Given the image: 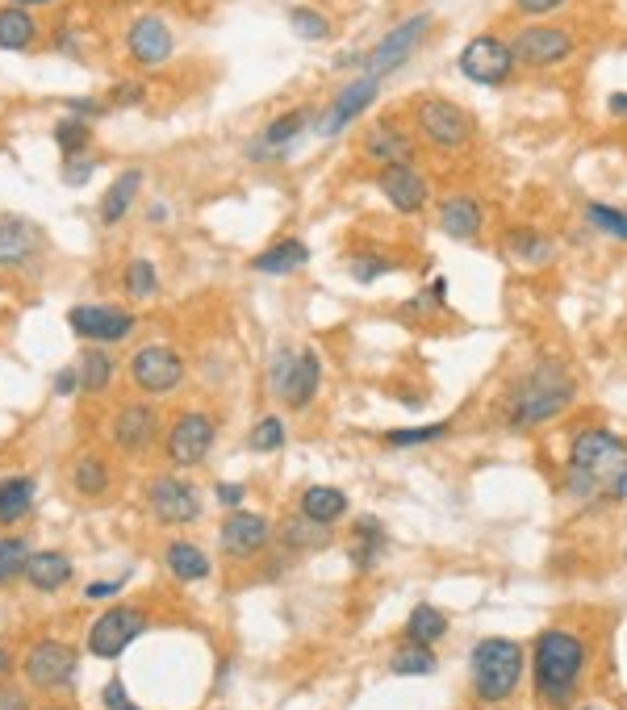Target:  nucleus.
<instances>
[{"label": "nucleus", "mask_w": 627, "mask_h": 710, "mask_svg": "<svg viewBox=\"0 0 627 710\" xmlns=\"http://www.w3.org/2000/svg\"><path fill=\"white\" fill-rule=\"evenodd\" d=\"M565 485L582 502H619L627 493V443L607 426H586L573 435Z\"/></svg>", "instance_id": "nucleus-1"}, {"label": "nucleus", "mask_w": 627, "mask_h": 710, "mask_svg": "<svg viewBox=\"0 0 627 710\" xmlns=\"http://www.w3.org/2000/svg\"><path fill=\"white\" fill-rule=\"evenodd\" d=\"M577 397V385L573 376L561 368V364H536L527 372V381L510 393V406H506V418L515 431H531V426H544L552 418H561Z\"/></svg>", "instance_id": "nucleus-2"}, {"label": "nucleus", "mask_w": 627, "mask_h": 710, "mask_svg": "<svg viewBox=\"0 0 627 710\" xmlns=\"http://www.w3.org/2000/svg\"><path fill=\"white\" fill-rule=\"evenodd\" d=\"M531 669H536V690L548 706H565L582 681L586 669V644L565 627H552L536 639L531 652Z\"/></svg>", "instance_id": "nucleus-3"}, {"label": "nucleus", "mask_w": 627, "mask_h": 710, "mask_svg": "<svg viewBox=\"0 0 627 710\" xmlns=\"http://www.w3.org/2000/svg\"><path fill=\"white\" fill-rule=\"evenodd\" d=\"M469 669H473V690L481 702H506L523 681V648L515 639L490 635L473 648Z\"/></svg>", "instance_id": "nucleus-4"}, {"label": "nucleus", "mask_w": 627, "mask_h": 710, "mask_svg": "<svg viewBox=\"0 0 627 710\" xmlns=\"http://www.w3.org/2000/svg\"><path fill=\"white\" fill-rule=\"evenodd\" d=\"M414 130H418V138H427L435 151H448V155L473 147V138H477L473 113L448 97H418L414 101Z\"/></svg>", "instance_id": "nucleus-5"}, {"label": "nucleus", "mask_w": 627, "mask_h": 710, "mask_svg": "<svg viewBox=\"0 0 627 710\" xmlns=\"http://www.w3.org/2000/svg\"><path fill=\"white\" fill-rule=\"evenodd\" d=\"M427 34H431V13H410V17L398 21V26H393L389 34H381V42L364 55V67H360V71H368V76H377V80L393 76V71H402V67L410 63V55L418 51V46H423Z\"/></svg>", "instance_id": "nucleus-6"}, {"label": "nucleus", "mask_w": 627, "mask_h": 710, "mask_svg": "<svg viewBox=\"0 0 627 710\" xmlns=\"http://www.w3.org/2000/svg\"><path fill=\"white\" fill-rule=\"evenodd\" d=\"M456 71L481 88H498L510 80V71H515V51H510V42L498 34H477L464 42V51L456 55Z\"/></svg>", "instance_id": "nucleus-7"}, {"label": "nucleus", "mask_w": 627, "mask_h": 710, "mask_svg": "<svg viewBox=\"0 0 627 710\" xmlns=\"http://www.w3.org/2000/svg\"><path fill=\"white\" fill-rule=\"evenodd\" d=\"M510 51H515V63L531 71H552L577 55V38L565 26H523L510 38Z\"/></svg>", "instance_id": "nucleus-8"}, {"label": "nucleus", "mask_w": 627, "mask_h": 710, "mask_svg": "<svg viewBox=\"0 0 627 710\" xmlns=\"http://www.w3.org/2000/svg\"><path fill=\"white\" fill-rule=\"evenodd\" d=\"M147 627V614L143 610H130V606H113L105 610L97 623L88 627V652L101 656V660H118L138 635Z\"/></svg>", "instance_id": "nucleus-9"}, {"label": "nucleus", "mask_w": 627, "mask_h": 710, "mask_svg": "<svg viewBox=\"0 0 627 710\" xmlns=\"http://www.w3.org/2000/svg\"><path fill=\"white\" fill-rule=\"evenodd\" d=\"M377 92H381V80L368 76V71H360L356 80H347V84L335 92V97H331L327 113H322L318 134H322V138H339L347 126L360 122V117L368 113V105L377 101Z\"/></svg>", "instance_id": "nucleus-10"}, {"label": "nucleus", "mask_w": 627, "mask_h": 710, "mask_svg": "<svg viewBox=\"0 0 627 710\" xmlns=\"http://www.w3.org/2000/svg\"><path fill=\"white\" fill-rule=\"evenodd\" d=\"M318 389H322V360H318L314 347L285 355V360L276 364V397H281L285 406L306 410Z\"/></svg>", "instance_id": "nucleus-11"}, {"label": "nucleus", "mask_w": 627, "mask_h": 710, "mask_svg": "<svg viewBox=\"0 0 627 710\" xmlns=\"http://www.w3.org/2000/svg\"><path fill=\"white\" fill-rule=\"evenodd\" d=\"M360 151H364L368 163H377V168H393V163H414V134L398 122V117H377V122L364 130Z\"/></svg>", "instance_id": "nucleus-12"}, {"label": "nucleus", "mask_w": 627, "mask_h": 710, "mask_svg": "<svg viewBox=\"0 0 627 710\" xmlns=\"http://www.w3.org/2000/svg\"><path fill=\"white\" fill-rule=\"evenodd\" d=\"M130 372H134V385L143 389V393H172V389L184 381L180 355H176L172 347H159V343H151V347L138 351L134 364H130Z\"/></svg>", "instance_id": "nucleus-13"}, {"label": "nucleus", "mask_w": 627, "mask_h": 710, "mask_svg": "<svg viewBox=\"0 0 627 710\" xmlns=\"http://www.w3.org/2000/svg\"><path fill=\"white\" fill-rule=\"evenodd\" d=\"M377 188L398 213L427 209V197H431V184H427L423 172L414 168V163H393V168H381L377 172Z\"/></svg>", "instance_id": "nucleus-14"}, {"label": "nucleus", "mask_w": 627, "mask_h": 710, "mask_svg": "<svg viewBox=\"0 0 627 710\" xmlns=\"http://www.w3.org/2000/svg\"><path fill=\"white\" fill-rule=\"evenodd\" d=\"M76 335L92 339V343H118L126 335H134V314L130 310H118V305H76L72 314H67Z\"/></svg>", "instance_id": "nucleus-15"}, {"label": "nucleus", "mask_w": 627, "mask_h": 710, "mask_svg": "<svg viewBox=\"0 0 627 710\" xmlns=\"http://www.w3.org/2000/svg\"><path fill=\"white\" fill-rule=\"evenodd\" d=\"M151 510L159 523H168V527H184V523H193V518L201 514V497L189 481H176V477H159L151 481Z\"/></svg>", "instance_id": "nucleus-16"}, {"label": "nucleus", "mask_w": 627, "mask_h": 710, "mask_svg": "<svg viewBox=\"0 0 627 710\" xmlns=\"http://www.w3.org/2000/svg\"><path fill=\"white\" fill-rule=\"evenodd\" d=\"M26 677L34 685H42V690H59V685L76 677V652L59 644V639H42L26 656Z\"/></svg>", "instance_id": "nucleus-17"}, {"label": "nucleus", "mask_w": 627, "mask_h": 710, "mask_svg": "<svg viewBox=\"0 0 627 710\" xmlns=\"http://www.w3.org/2000/svg\"><path fill=\"white\" fill-rule=\"evenodd\" d=\"M209 447H214V418L209 414H180L172 422V435H168V456L176 464H201L209 456Z\"/></svg>", "instance_id": "nucleus-18"}, {"label": "nucleus", "mask_w": 627, "mask_h": 710, "mask_svg": "<svg viewBox=\"0 0 627 710\" xmlns=\"http://www.w3.org/2000/svg\"><path fill=\"white\" fill-rule=\"evenodd\" d=\"M439 230L456 243H473L477 234L485 230V209L473 193H452L439 201Z\"/></svg>", "instance_id": "nucleus-19"}, {"label": "nucleus", "mask_w": 627, "mask_h": 710, "mask_svg": "<svg viewBox=\"0 0 627 710\" xmlns=\"http://www.w3.org/2000/svg\"><path fill=\"white\" fill-rule=\"evenodd\" d=\"M268 518L264 514H247V510H239V514H230L226 523H222V548L230 552V556H239V560H247V556H255L268 543Z\"/></svg>", "instance_id": "nucleus-20"}, {"label": "nucleus", "mask_w": 627, "mask_h": 710, "mask_svg": "<svg viewBox=\"0 0 627 710\" xmlns=\"http://www.w3.org/2000/svg\"><path fill=\"white\" fill-rule=\"evenodd\" d=\"M130 55L143 67H159L172 59V30L159 17H138L130 26Z\"/></svg>", "instance_id": "nucleus-21"}, {"label": "nucleus", "mask_w": 627, "mask_h": 710, "mask_svg": "<svg viewBox=\"0 0 627 710\" xmlns=\"http://www.w3.org/2000/svg\"><path fill=\"white\" fill-rule=\"evenodd\" d=\"M502 251L515 259L519 268H548L556 259V243L548 234H540L536 226H510L502 239Z\"/></svg>", "instance_id": "nucleus-22"}, {"label": "nucleus", "mask_w": 627, "mask_h": 710, "mask_svg": "<svg viewBox=\"0 0 627 710\" xmlns=\"http://www.w3.org/2000/svg\"><path fill=\"white\" fill-rule=\"evenodd\" d=\"M42 234L30 218H0V268L26 264V259L38 251Z\"/></svg>", "instance_id": "nucleus-23"}, {"label": "nucleus", "mask_w": 627, "mask_h": 710, "mask_svg": "<svg viewBox=\"0 0 627 710\" xmlns=\"http://www.w3.org/2000/svg\"><path fill=\"white\" fill-rule=\"evenodd\" d=\"M306 264H310V247L301 243V239H281V243L264 247L260 255L251 259V268L264 272V276H289V272L306 268Z\"/></svg>", "instance_id": "nucleus-24"}, {"label": "nucleus", "mask_w": 627, "mask_h": 710, "mask_svg": "<svg viewBox=\"0 0 627 710\" xmlns=\"http://www.w3.org/2000/svg\"><path fill=\"white\" fill-rule=\"evenodd\" d=\"M155 410L151 406H126L118 418H113V443L126 447V452H138V447H147L151 435H155Z\"/></svg>", "instance_id": "nucleus-25"}, {"label": "nucleus", "mask_w": 627, "mask_h": 710, "mask_svg": "<svg viewBox=\"0 0 627 710\" xmlns=\"http://www.w3.org/2000/svg\"><path fill=\"white\" fill-rule=\"evenodd\" d=\"M21 573H26V581L34 589H42V594H55V589L67 585V577H72V560L63 552H34Z\"/></svg>", "instance_id": "nucleus-26"}, {"label": "nucleus", "mask_w": 627, "mask_h": 710, "mask_svg": "<svg viewBox=\"0 0 627 710\" xmlns=\"http://www.w3.org/2000/svg\"><path fill=\"white\" fill-rule=\"evenodd\" d=\"M306 122H310V113H306V109H293V113L272 117V122L264 126L260 147H251V159H272V151L289 147V142H293L301 130H306Z\"/></svg>", "instance_id": "nucleus-27"}, {"label": "nucleus", "mask_w": 627, "mask_h": 710, "mask_svg": "<svg viewBox=\"0 0 627 710\" xmlns=\"http://www.w3.org/2000/svg\"><path fill=\"white\" fill-rule=\"evenodd\" d=\"M301 514L310 518V523H322V527H331L335 518L347 514V493L335 489V485H314L301 493Z\"/></svg>", "instance_id": "nucleus-28"}, {"label": "nucleus", "mask_w": 627, "mask_h": 710, "mask_svg": "<svg viewBox=\"0 0 627 710\" xmlns=\"http://www.w3.org/2000/svg\"><path fill=\"white\" fill-rule=\"evenodd\" d=\"M138 184H143V172H138V168H130V172H122L118 180H113V188H109L105 201H101V222H105V226H113V222L126 218V209H130L134 197H138Z\"/></svg>", "instance_id": "nucleus-29"}, {"label": "nucleus", "mask_w": 627, "mask_h": 710, "mask_svg": "<svg viewBox=\"0 0 627 710\" xmlns=\"http://www.w3.org/2000/svg\"><path fill=\"white\" fill-rule=\"evenodd\" d=\"M34 17L26 13V9H17V5H9V9H0V46L5 51H26V46L34 42Z\"/></svg>", "instance_id": "nucleus-30"}, {"label": "nucleus", "mask_w": 627, "mask_h": 710, "mask_svg": "<svg viewBox=\"0 0 627 710\" xmlns=\"http://www.w3.org/2000/svg\"><path fill=\"white\" fill-rule=\"evenodd\" d=\"M168 568L180 577V581H201L209 577V556L201 548H193V543H168V552H164Z\"/></svg>", "instance_id": "nucleus-31"}, {"label": "nucleus", "mask_w": 627, "mask_h": 710, "mask_svg": "<svg viewBox=\"0 0 627 710\" xmlns=\"http://www.w3.org/2000/svg\"><path fill=\"white\" fill-rule=\"evenodd\" d=\"M34 502V481L30 477H9L0 481V523H17Z\"/></svg>", "instance_id": "nucleus-32"}, {"label": "nucleus", "mask_w": 627, "mask_h": 710, "mask_svg": "<svg viewBox=\"0 0 627 710\" xmlns=\"http://www.w3.org/2000/svg\"><path fill=\"white\" fill-rule=\"evenodd\" d=\"M448 635V619L439 614L435 606H414L410 614V623H406V639L410 644H435V639H444Z\"/></svg>", "instance_id": "nucleus-33"}, {"label": "nucleus", "mask_w": 627, "mask_h": 710, "mask_svg": "<svg viewBox=\"0 0 627 710\" xmlns=\"http://www.w3.org/2000/svg\"><path fill=\"white\" fill-rule=\"evenodd\" d=\"M389 669L398 673V677H427V673L439 669V660H435V652H431L427 644H410V648H402V652H393Z\"/></svg>", "instance_id": "nucleus-34"}, {"label": "nucleus", "mask_w": 627, "mask_h": 710, "mask_svg": "<svg viewBox=\"0 0 627 710\" xmlns=\"http://www.w3.org/2000/svg\"><path fill=\"white\" fill-rule=\"evenodd\" d=\"M381 548H385V531H381V523H377V518H360L352 560H356L360 568H373V560L381 556Z\"/></svg>", "instance_id": "nucleus-35"}, {"label": "nucleus", "mask_w": 627, "mask_h": 710, "mask_svg": "<svg viewBox=\"0 0 627 710\" xmlns=\"http://www.w3.org/2000/svg\"><path fill=\"white\" fill-rule=\"evenodd\" d=\"M586 222L602 234H611V239H627V213L623 209H611V205H602V201H590L586 205Z\"/></svg>", "instance_id": "nucleus-36"}, {"label": "nucleus", "mask_w": 627, "mask_h": 710, "mask_svg": "<svg viewBox=\"0 0 627 710\" xmlns=\"http://www.w3.org/2000/svg\"><path fill=\"white\" fill-rule=\"evenodd\" d=\"M109 376H113V360H109L105 351L92 347V351L84 355V360H80V385L92 389V393H101V389L109 385Z\"/></svg>", "instance_id": "nucleus-37"}, {"label": "nucleus", "mask_w": 627, "mask_h": 710, "mask_svg": "<svg viewBox=\"0 0 627 710\" xmlns=\"http://www.w3.org/2000/svg\"><path fill=\"white\" fill-rule=\"evenodd\" d=\"M289 26H293L297 38H306V42H322V38L331 34V21L322 17L318 9H306V5H301V9H289Z\"/></svg>", "instance_id": "nucleus-38"}, {"label": "nucleus", "mask_w": 627, "mask_h": 710, "mask_svg": "<svg viewBox=\"0 0 627 710\" xmlns=\"http://www.w3.org/2000/svg\"><path fill=\"white\" fill-rule=\"evenodd\" d=\"M72 481L80 493H105L109 485V468L97 460V456H80L76 460V472H72Z\"/></svg>", "instance_id": "nucleus-39"}, {"label": "nucleus", "mask_w": 627, "mask_h": 710, "mask_svg": "<svg viewBox=\"0 0 627 710\" xmlns=\"http://www.w3.org/2000/svg\"><path fill=\"white\" fill-rule=\"evenodd\" d=\"M448 435V422H431V426H410V431H389L385 443L389 447H414V443H431V439H444Z\"/></svg>", "instance_id": "nucleus-40"}, {"label": "nucleus", "mask_w": 627, "mask_h": 710, "mask_svg": "<svg viewBox=\"0 0 627 710\" xmlns=\"http://www.w3.org/2000/svg\"><path fill=\"white\" fill-rule=\"evenodd\" d=\"M30 552H26V539H0V581L17 577L26 568Z\"/></svg>", "instance_id": "nucleus-41"}, {"label": "nucleus", "mask_w": 627, "mask_h": 710, "mask_svg": "<svg viewBox=\"0 0 627 710\" xmlns=\"http://www.w3.org/2000/svg\"><path fill=\"white\" fill-rule=\"evenodd\" d=\"M55 142H59V151L80 155L84 142H88V126L80 122V117H63V122L55 126Z\"/></svg>", "instance_id": "nucleus-42"}, {"label": "nucleus", "mask_w": 627, "mask_h": 710, "mask_svg": "<svg viewBox=\"0 0 627 710\" xmlns=\"http://www.w3.org/2000/svg\"><path fill=\"white\" fill-rule=\"evenodd\" d=\"M398 264L393 259H381V255H373V251H364L360 259H352V276L360 280V284H373V280H381L385 272H393Z\"/></svg>", "instance_id": "nucleus-43"}, {"label": "nucleus", "mask_w": 627, "mask_h": 710, "mask_svg": "<svg viewBox=\"0 0 627 710\" xmlns=\"http://www.w3.org/2000/svg\"><path fill=\"white\" fill-rule=\"evenodd\" d=\"M281 443H285V422L281 418H264L251 431V447H255V452H276Z\"/></svg>", "instance_id": "nucleus-44"}, {"label": "nucleus", "mask_w": 627, "mask_h": 710, "mask_svg": "<svg viewBox=\"0 0 627 710\" xmlns=\"http://www.w3.org/2000/svg\"><path fill=\"white\" fill-rule=\"evenodd\" d=\"M126 289L134 297H151L155 293V268L147 264V259H130V268H126Z\"/></svg>", "instance_id": "nucleus-45"}, {"label": "nucleus", "mask_w": 627, "mask_h": 710, "mask_svg": "<svg viewBox=\"0 0 627 710\" xmlns=\"http://www.w3.org/2000/svg\"><path fill=\"white\" fill-rule=\"evenodd\" d=\"M92 172H97V159H92V155H67V163H63V180L67 184H72V188H80L84 180H92Z\"/></svg>", "instance_id": "nucleus-46"}, {"label": "nucleus", "mask_w": 627, "mask_h": 710, "mask_svg": "<svg viewBox=\"0 0 627 710\" xmlns=\"http://www.w3.org/2000/svg\"><path fill=\"white\" fill-rule=\"evenodd\" d=\"M565 5H569V0H515V9L527 13V17H544V13H556Z\"/></svg>", "instance_id": "nucleus-47"}, {"label": "nucleus", "mask_w": 627, "mask_h": 710, "mask_svg": "<svg viewBox=\"0 0 627 710\" xmlns=\"http://www.w3.org/2000/svg\"><path fill=\"white\" fill-rule=\"evenodd\" d=\"M105 706H109V710H138V706L126 698L122 681H109V685H105Z\"/></svg>", "instance_id": "nucleus-48"}, {"label": "nucleus", "mask_w": 627, "mask_h": 710, "mask_svg": "<svg viewBox=\"0 0 627 710\" xmlns=\"http://www.w3.org/2000/svg\"><path fill=\"white\" fill-rule=\"evenodd\" d=\"M143 101V84H118L113 88V105H138Z\"/></svg>", "instance_id": "nucleus-49"}, {"label": "nucleus", "mask_w": 627, "mask_h": 710, "mask_svg": "<svg viewBox=\"0 0 627 710\" xmlns=\"http://www.w3.org/2000/svg\"><path fill=\"white\" fill-rule=\"evenodd\" d=\"M76 385H80V368H63L59 376H55V389L67 397V393H76Z\"/></svg>", "instance_id": "nucleus-50"}, {"label": "nucleus", "mask_w": 627, "mask_h": 710, "mask_svg": "<svg viewBox=\"0 0 627 710\" xmlns=\"http://www.w3.org/2000/svg\"><path fill=\"white\" fill-rule=\"evenodd\" d=\"M118 589H122L118 581H92V585L84 589V598H88V602H92V598H113Z\"/></svg>", "instance_id": "nucleus-51"}, {"label": "nucleus", "mask_w": 627, "mask_h": 710, "mask_svg": "<svg viewBox=\"0 0 627 710\" xmlns=\"http://www.w3.org/2000/svg\"><path fill=\"white\" fill-rule=\"evenodd\" d=\"M243 493H247L243 485H218V502H222V506H239Z\"/></svg>", "instance_id": "nucleus-52"}, {"label": "nucleus", "mask_w": 627, "mask_h": 710, "mask_svg": "<svg viewBox=\"0 0 627 710\" xmlns=\"http://www.w3.org/2000/svg\"><path fill=\"white\" fill-rule=\"evenodd\" d=\"M67 109H72V113H88V117L105 113V105H101V101H67Z\"/></svg>", "instance_id": "nucleus-53"}, {"label": "nucleus", "mask_w": 627, "mask_h": 710, "mask_svg": "<svg viewBox=\"0 0 627 710\" xmlns=\"http://www.w3.org/2000/svg\"><path fill=\"white\" fill-rule=\"evenodd\" d=\"M607 109H611L615 117H627V92H611V101H607Z\"/></svg>", "instance_id": "nucleus-54"}, {"label": "nucleus", "mask_w": 627, "mask_h": 710, "mask_svg": "<svg viewBox=\"0 0 627 710\" xmlns=\"http://www.w3.org/2000/svg\"><path fill=\"white\" fill-rule=\"evenodd\" d=\"M147 218H151V222H164V218H168V205H151Z\"/></svg>", "instance_id": "nucleus-55"}, {"label": "nucleus", "mask_w": 627, "mask_h": 710, "mask_svg": "<svg viewBox=\"0 0 627 710\" xmlns=\"http://www.w3.org/2000/svg\"><path fill=\"white\" fill-rule=\"evenodd\" d=\"M9 5H17V9H30V5H51V0H9Z\"/></svg>", "instance_id": "nucleus-56"}, {"label": "nucleus", "mask_w": 627, "mask_h": 710, "mask_svg": "<svg viewBox=\"0 0 627 710\" xmlns=\"http://www.w3.org/2000/svg\"><path fill=\"white\" fill-rule=\"evenodd\" d=\"M5 710H17V694H9V698H5Z\"/></svg>", "instance_id": "nucleus-57"}, {"label": "nucleus", "mask_w": 627, "mask_h": 710, "mask_svg": "<svg viewBox=\"0 0 627 710\" xmlns=\"http://www.w3.org/2000/svg\"><path fill=\"white\" fill-rule=\"evenodd\" d=\"M5 665H9V660H5V652H0V669H5Z\"/></svg>", "instance_id": "nucleus-58"}, {"label": "nucleus", "mask_w": 627, "mask_h": 710, "mask_svg": "<svg viewBox=\"0 0 627 710\" xmlns=\"http://www.w3.org/2000/svg\"><path fill=\"white\" fill-rule=\"evenodd\" d=\"M582 710H602V706H582Z\"/></svg>", "instance_id": "nucleus-59"}, {"label": "nucleus", "mask_w": 627, "mask_h": 710, "mask_svg": "<svg viewBox=\"0 0 627 710\" xmlns=\"http://www.w3.org/2000/svg\"><path fill=\"white\" fill-rule=\"evenodd\" d=\"M51 710H55V706H51Z\"/></svg>", "instance_id": "nucleus-60"}, {"label": "nucleus", "mask_w": 627, "mask_h": 710, "mask_svg": "<svg viewBox=\"0 0 627 710\" xmlns=\"http://www.w3.org/2000/svg\"><path fill=\"white\" fill-rule=\"evenodd\" d=\"M623 213H627V209H623Z\"/></svg>", "instance_id": "nucleus-61"}]
</instances>
